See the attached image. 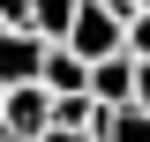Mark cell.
I'll list each match as a JSON object with an SVG mask.
<instances>
[{"mask_svg":"<svg viewBox=\"0 0 150 142\" xmlns=\"http://www.w3.org/2000/svg\"><path fill=\"white\" fill-rule=\"evenodd\" d=\"M128 15H135L128 0H83L60 45H68L83 67H90V60H112V53H120V30H128Z\"/></svg>","mask_w":150,"mask_h":142,"instance_id":"6da1fadb","label":"cell"},{"mask_svg":"<svg viewBox=\"0 0 150 142\" xmlns=\"http://www.w3.org/2000/svg\"><path fill=\"white\" fill-rule=\"evenodd\" d=\"M53 127V97L38 82H23V90H8V105H0V135H15V142H38Z\"/></svg>","mask_w":150,"mask_h":142,"instance_id":"7a4b0ae2","label":"cell"},{"mask_svg":"<svg viewBox=\"0 0 150 142\" xmlns=\"http://www.w3.org/2000/svg\"><path fill=\"white\" fill-rule=\"evenodd\" d=\"M38 67H45V37L38 30H0V90L38 82Z\"/></svg>","mask_w":150,"mask_h":142,"instance_id":"3957f363","label":"cell"},{"mask_svg":"<svg viewBox=\"0 0 150 142\" xmlns=\"http://www.w3.org/2000/svg\"><path fill=\"white\" fill-rule=\"evenodd\" d=\"M38 90L45 97H90V67L68 53V45H45V67H38Z\"/></svg>","mask_w":150,"mask_h":142,"instance_id":"277c9868","label":"cell"},{"mask_svg":"<svg viewBox=\"0 0 150 142\" xmlns=\"http://www.w3.org/2000/svg\"><path fill=\"white\" fill-rule=\"evenodd\" d=\"M90 142H150V105H98Z\"/></svg>","mask_w":150,"mask_h":142,"instance_id":"5b68a950","label":"cell"},{"mask_svg":"<svg viewBox=\"0 0 150 142\" xmlns=\"http://www.w3.org/2000/svg\"><path fill=\"white\" fill-rule=\"evenodd\" d=\"M90 97H98V105H135V60L128 53L90 60Z\"/></svg>","mask_w":150,"mask_h":142,"instance_id":"8992f818","label":"cell"},{"mask_svg":"<svg viewBox=\"0 0 150 142\" xmlns=\"http://www.w3.org/2000/svg\"><path fill=\"white\" fill-rule=\"evenodd\" d=\"M75 8H83V0H30V30L45 37V45H60L68 22H75Z\"/></svg>","mask_w":150,"mask_h":142,"instance_id":"52a82bcc","label":"cell"},{"mask_svg":"<svg viewBox=\"0 0 150 142\" xmlns=\"http://www.w3.org/2000/svg\"><path fill=\"white\" fill-rule=\"evenodd\" d=\"M120 53H128V60H150V8H135V15H128V30H120Z\"/></svg>","mask_w":150,"mask_h":142,"instance_id":"ba28073f","label":"cell"},{"mask_svg":"<svg viewBox=\"0 0 150 142\" xmlns=\"http://www.w3.org/2000/svg\"><path fill=\"white\" fill-rule=\"evenodd\" d=\"M0 30H30V0H0Z\"/></svg>","mask_w":150,"mask_h":142,"instance_id":"9c48e42d","label":"cell"},{"mask_svg":"<svg viewBox=\"0 0 150 142\" xmlns=\"http://www.w3.org/2000/svg\"><path fill=\"white\" fill-rule=\"evenodd\" d=\"M135 105H150V60H135Z\"/></svg>","mask_w":150,"mask_h":142,"instance_id":"30bf717a","label":"cell"},{"mask_svg":"<svg viewBox=\"0 0 150 142\" xmlns=\"http://www.w3.org/2000/svg\"><path fill=\"white\" fill-rule=\"evenodd\" d=\"M38 142H90V135H75V127H45Z\"/></svg>","mask_w":150,"mask_h":142,"instance_id":"8fae6325","label":"cell"},{"mask_svg":"<svg viewBox=\"0 0 150 142\" xmlns=\"http://www.w3.org/2000/svg\"><path fill=\"white\" fill-rule=\"evenodd\" d=\"M128 8H150V0H128Z\"/></svg>","mask_w":150,"mask_h":142,"instance_id":"7c38bea8","label":"cell"},{"mask_svg":"<svg viewBox=\"0 0 150 142\" xmlns=\"http://www.w3.org/2000/svg\"><path fill=\"white\" fill-rule=\"evenodd\" d=\"M0 105H8V90H0Z\"/></svg>","mask_w":150,"mask_h":142,"instance_id":"4fadbf2b","label":"cell"},{"mask_svg":"<svg viewBox=\"0 0 150 142\" xmlns=\"http://www.w3.org/2000/svg\"><path fill=\"white\" fill-rule=\"evenodd\" d=\"M0 142H15V135H0Z\"/></svg>","mask_w":150,"mask_h":142,"instance_id":"5bb4252c","label":"cell"}]
</instances>
